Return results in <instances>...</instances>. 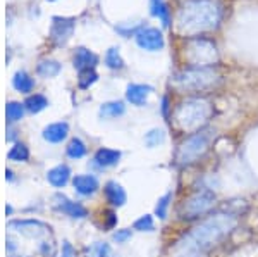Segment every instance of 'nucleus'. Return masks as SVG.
Returning a JSON list of instances; mask_svg holds the SVG:
<instances>
[{
  "instance_id": "obj_10",
  "label": "nucleus",
  "mask_w": 258,
  "mask_h": 257,
  "mask_svg": "<svg viewBox=\"0 0 258 257\" xmlns=\"http://www.w3.org/2000/svg\"><path fill=\"white\" fill-rule=\"evenodd\" d=\"M74 31V19L69 18H53L52 30H50V38L55 45H64Z\"/></svg>"
},
{
  "instance_id": "obj_24",
  "label": "nucleus",
  "mask_w": 258,
  "mask_h": 257,
  "mask_svg": "<svg viewBox=\"0 0 258 257\" xmlns=\"http://www.w3.org/2000/svg\"><path fill=\"white\" fill-rule=\"evenodd\" d=\"M164 142H165V131L162 130V128H153V130H150L148 133L145 135V145H147L148 148H155Z\"/></svg>"
},
{
  "instance_id": "obj_20",
  "label": "nucleus",
  "mask_w": 258,
  "mask_h": 257,
  "mask_svg": "<svg viewBox=\"0 0 258 257\" xmlns=\"http://www.w3.org/2000/svg\"><path fill=\"white\" fill-rule=\"evenodd\" d=\"M150 9H152V14L155 16V18H159V21L164 26H169L170 11H169V6L165 4V0H152V2H150Z\"/></svg>"
},
{
  "instance_id": "obj_29",
  "label": "nucleus",
  "mask_w": 258,
  "mask_h": 257,
  "mask_svg": "<svg viewBox=\"0 0 258 257\" xmlns=\"http://www.w3.org/2000/svg\"><path fill=\"white\" fill-rule=\"evenodd\" d=\"M6 114H7V121L14 123V121H19L24 114V104L21 102H9L6 107Z\"/></svg>"
},
{
  "instance_id": "obj_2",
  "label": "nucleus",
  "mask_w": 258,
  "mask_h": 257,
  "mask_svg": "<svg viewBox=\"0 0 258 257\" xmlns=\"http://www.w3.org/2000/svg\"><path fill=\"white\" fill-rule=\"evenodd\" d=\"M220 6L215 0H188L177 14V31L182 35H197L217 28L220 23Z\"/></svg>"
},
{
  "instance_id": "obj_11",
  "label": "nucleus",
  "mask_w": 258,
  "mask_h": 257,
  "mask_svg": "<svg viewBox=\"0 0 258 257\" xmlns=\"http://www.w3.org/2000/svg\"><path fill=\"white\" fill-rule=\"evenodd\" d=\"M53 200H55L57 211L64 213L66 216H69L73 219H83V218L88 216V211H86L85 207L80 204V202L69 200L66 195H55V197H53Z\"/></svg>"
},
{
  "instance_id": "obj_12",
  "label": "nucleus",
  "mask_w": 258,
  "mask_h": 257,
  "mask_svg": "<svg viewBox=\"0 0 258 257\" xmlns=\"http://www.w3.org/2000/svg\"><path fill=\"white\" fill-rule=\"evenodd\" d=\"M153 93V86L152 85H143V83H133L126 88V98L127 102H131L136 107H143L147 106L148 97Z\"/></svg>"
},
{
  "instance_id": "obj_33",
  "label": "nucleus",
  "mask_w": 258,
  "mask_h": 257,
  "mask_svg": "<svg viewBox=\"0 0 258 257\" xmlns=\"http://www.w3.org/2000/svg\"><path fill=\"white\" fill-rule=\"evenodd\" d=\"M131 237H133V231L129 230V228H124V230H117L114 235H112L114 242H117V243H126Z\"/></svg>"
},
{
  "instance_id": "obj_25",
  "label": "nucleus",
  "mask_w": 258,
  "mask_h": 257,
  "mask_svg": "<svg viewBox=\"0 0 258 257\" xmlns=\"http://www.w3.org/2000/svg\"><path fill=\"white\" fill-rule=\"evenodd\" d=\"M170 202H172V192H167L162 197H159V200H157V204H155V214H153V216L159 218V219L167 218Z\"/></svg>"
},
{
  "instance_id": "obj_36",
  "label": "nucleus",
  "mask_w": 258,
  "mask_h": 257,
  "mask_svg": "<svg viewBox=\"0 0 258 257\" xmlns=\"http://www.w3.org/2000/svg\"><path fill=\"white\" fill-rule=\"evenodd\" d=\"M162 116H164V118H170V114H169V111H170V106H169V98L167 97H164L162 98Z\"/></svg>"
},
{
  "instance_id": "obj_19",
  "label": "nucleus",
  "mask_w": 258,
  "mask_h": 257,
  "mask_svg": "<svg viewBox=\"0 0 258 257\" xmlns=\"http://www.w3.org/2000/svg\"><path fill=\"white\" fill-rule=\"evenodd\" d=\"M124 113H126V106H124L120 100H112V102H105L102 104L98 114L102 116L103 119H115L120 118Z\"/></svg>"
},
{
  "instance_id": "obj_15",
  "label": "nucleus",
  "mask_w": 258,
  "mask_h": 257,
  "mask_svg": "<svg viewBox=\"0 0 258 257\" xmlns=\"http://www.w3.org/2000/svg\"><path fill=\"white\" fill-rule=\"evenodd\" d=\"M120 157H122V154L119 150H115V148H98L95 152L93 161L100 168H112V166L119 164Z\"/></svg>"
},
{
  "instance_id": "obj_14",
  "label": "nucleus",
  "mask_w": 258,
  "mask_h": 257,
  "mask_svg": "<svg viewBox=\"0 0 258 257\" xmlns=\"http://www.w3.org/2000/svg\"><path fill=\"white\" fill-rule=\"evenodd\" d=\"M103 193H105L107 202L114 207H122L127 200L126 190L119 183H115V181H109V183L105 185V188H103Z\"/></svg>"
},
{
  "instance_id": "obj_18",
  "label": "nucleus",
  "mask_w": 258,
  "mask_h": 257,
  "mask_svg": "<svg viewBox=\"0 0 258 257\" xmlns=\"http://www.w3.org/2000/svg\"><path fill=\"white\" fill-rule=\"evenodd\" d=\"M69 133V124L68 123H53L48 124L43 130V138L50 143H60L62 140Z\"/></svg>"
},
{
  "instance_id": "obj_4",
  "label": "nucleus",
  "mask_w": 258,
  "mask_h": 257,
  "mask_svg": "<svg viewBox=\"0 0 258 257\" xmlns=\"http://www.w3.org/2000/svg\"><path fill=\"white\" fill-rule=\"evenodd\" d=\"M7 230L14 238L38 242L41 245H55L52 238V228L47 223L36 221V219H16L7 225Z\"/></svg>"
},
{
  "instance_id": "obj_23",
  "label": "nucleus",
  "mask_w": 258,
  "mask_h": 257,
  "mask_svg": "<svg viewBox=\"0 0 258 257\" xmlns=\"http://www.w3.org/2000/svg\"><path fill=\"white\" fill-rule=\"evenodd\" d=\"M47 106H48L47 97H43V95H40V93L31 95V97H28L26 102H24V107H26V109L30 111V113H33V114H36V113H40V111H43Z\"/></svg>"
},
{
  "instance_id": "obj_3",
  "label": "nucleus",
  "mask_w": 258,
  "mask_h": 257,
  "mask_svg": "<svg viewBox=\"0 0 258 257\" xmlns=\"http://www.w3.org/2000/svg\"><path fill=\"white\" fill-rule=\"evenodd\" d=\"M212 107L207 100L202 98H189L182 102L174 113V121L184 131H198L203 130V124L210 119Z\"/></svg>"
},
{
  "instance_id": "obj_13",
  "label": "nucleus",
  "mask_w": 258,
  "mask_h": 257,
  "mask_svg": "<svg viewBox=\"0 0 258 257\" xmlns=\"http://www.w3.org/2000/svg\"><path fill=\"white\" fill-rule=\"evenodd\" d=\"M73 186L80 195H93L98 190V180L91 175H76L73 178Z\"/></svg>"
},
{
  "instance_id": "obj_21",
  "label": "nucleus",
  "mask_w": 258,
  "mask_h": 257,
  "mask_svg": "<svg viewBox=\"0 0 258 257\" xmlns=\"http://www.w3.org/2000/svg\"><path fill=\"white\" fill-rule=\"evenodd\" d=\"M12 85H14V88L18 90V92L28 93V92H31V90H33V86H35V81H33V78L26 71H18V73L14 74Z\"/></svg>"
},
{
  "instance_id": "obj_9",
  "label": "nucleus",
  "mask_w": 258,
  "mask_h": 257,
  "mask_svg": "<svg viewBox=\"0 0 258 257\" xmlns=\"http://www.w3.org/2000/svg\"><path fill=\"white\" fill-rule=\"evenodd\" d=\"M136 43H138V47L143 48V50L157 52L164 48L165 40H164L162 31L157 30V28H143V30H140L136 33Z\"/></svg>"
},
{
  "instance_id": "obj_35",
  "label": "nucleus",
  "mask_w": 258,
  "mask_h": 257,
  "mask_svg": "<svg viewBox=\"0 0 258 257\" xmlns=\"http://www.w3.org/2000/svg\"><path fill=\"white\" fill-rule=\"evenodd\" d=\"M60 257H74V248L71 245L69 242H64L62 243V254Z\"/></svg>"
},
{
  "instance_id": "obj_7",
  "label": "nucleus",
  "mask_w": 258,
  "mask_h": 257,
  "mask_svg": "<svg viewBox=\"0 0 258 257\" xmlns=\"http://www.w3.org/2000/svg\"><path fill=\"white\" fill-rule=\"evenodd\" d=\"M186 59L191 68H210L219 61V52L214 41L207 38H193L188 43Z\"/></svg>"
},
{
  "instance_id": "obj_16",
  "label": "nucleus",
  "mask_w": 258,
  "mask_h": 257,
  "mask_svg": "<svg viewBox=\"0 0 258 257\" xmlns=\"http://www.w3.org/2000/svg\"><path fill=\"white\" fill-rule=\"evenodd\" d=\"M98 62V57L93 52L85 47H80L74 54V68L78 71H85V69H93Z\"/></svg>"
},
{
  "instance_id": "obj_27",
  "label": "nucleus",
  "mask_w": 258,
  "mask_h": 257,
  "mask_svg": "<svg viewBox=\"0 0 258 257\" xmlns=\"http://www.w3.org/2000/svg\"><path fill=\"white\" fill-rule=\"evenodd\" d=\"M86 257H112L110 245L105 242H95L86 250Z\"/></svg>"
},
{
  "instance_id": "obj_1",
  "label": "nucleus",
  "mask_w": 258,
  "mask_h": 257,
  "mask_svg": "<svg viewBox=\"0 0 258 257\" xmlns=\"http://www.w3.org/2000/svg\"><path fill=\"white\" fill-rule=\"evenodd\" d=\"M236 225L238 219L231 214L219 213L209 216L179 240L172 250V257H207L212 248L234 230Z\"/></svg>"
},
{
  "instance_id": "obj_17",
  "label": "nucleus",
  "mask_w": 258,
  "mask_h": 257,
  "mask_svg": "<svg viewBox=\"0 0 258 257\" xmlns=\"http://www.w3.org/2000/svg\"><path fill=\"white\" fill-rule=\"evenodd\" d=\"M69 178H71V169L66 164L55 166V168H52L47 173L48 183L52 185V186H55V188H62V186L68 185Z\"/></svg>"
},
{
  "instance_id": "obj_31",
  "label": "nucleus",
  "mask_w": 258,
  "mask_h": 257,
  "mask_svg": "<svg viewBox=\"0 0 258 257\" xmlns=\"http://www.w3.org/2000/svg\"><path fill=\"white\" fill-rule=\"evenodd\" d=\"M136 231H153L155 230V219L152 214H143L141 218H138L133 225Z\"/></svg>"
},
{
  "instance_id": "obj_34",
  "label": "nucleus",
  "mask_w": 258,
  "mask_h": 257,
  "mask_svg": "<svg viewBox=\"0 0 258 257\" xmlns=\"http://www.w3.org/2000/svg\"><path fill=\"white\" fill-rule=\"evenodd\" d=\"M115 225H117V216H115V213H112V211H107L105 213V225L103 228H107V230H112Z\"/></svg>"
},
{
  "instance_id": "obj_26",
  "label": "nucleus",
  "mask_w": 258,
  "mask_h": 257,
  "mask_svg": "<svg viewBox=\"0 0 258 257\" xmlns=\"http://www.w3.org/2000/svg\"><path fill=\"white\" fill-rule=\"evenodd\" d=\"M66 154L71 159H81V157H85L86 154V145L83 143V140L80 138H73L68 145V148H66Z\"/></svg>"
},
{
  "instance_id": "obj_8",
  "label": "nucleus",
  "mask_w": 258,
  "mask_h": 257,
  "mask_svg": "<svg viewBox=\"0 0 258 257\" xmlns=\"http://www.w3.org/2000/svg\"><path fill=\"white\" fill-rule=\"evenodd\" d=\"M215 204V193L209 188H202L198 192H195L193 195L188 197L184 200V218L193 219V218H200L205 213L214 207Z\"/></svg>"
},
{
  "instance_id": "obj_30",
  "label": "nucleus",
  "mask_w": 258,
  "mask_h": 257,
  "mask_svg": "<svg viewBox=\"0 0 258 257\" xmlns=\"http://www.w3.org/2000/svg\"><path fill=\"white\" fill-rule=\"evenodd\" d=\"M28 157H30V150H28V147L24 143H16L9 152V159L16 161V163L28 161Z\"/></svg>"
},
{
  "instance_id": "obj_22",
  "label": "nucleus",
  "mask_w": 258,
  "mask_h": 257,
  "mask_svg": "<svg viewBox=\"0 0 258 257\" xmlns=\"http://www.w3.org/2000/svg\"><path fill=\"white\" fill-rule=\"evenodd\" d=\"M60 73V64L53 59H43L38 64V74L43 78H53Z\"/></svg>"
},
{
  "instance_id": "obj_6",
  "label": "nucleus",
  "mask_w": 258,
  "mask_h": 257,
  "mask_svg": "<svg viewBox=\"0 0 258 257\" xmlns=\"http://www.w3.org/2000/svg\"><path fill=\"white\" fill-rule=\"evenodd\" d=\"M212 142V131L209 130H198L193 135H189L177 148V164L189 166L197 163L200 157L205 156Z\"/></svg>"
},
{
  "instance_id": "obj_28",
  "label": "nucleus",
  "mask_w": 258,
  "mask_h": 257,
  "mask_svg": "<svg viewBox=\"0 0 258 257\" xmlns=\"http://www.w3.org/2000/svg\"><path fill=\"white\" fill-rule=\"evenodd\" d=\"M105 64H107V68H110V69H122L124 68V61H122V57H120L119 48L112 47L107 50Z\"/></svg>"
},
{
  "instance_id": "obj_32",
  "label": "nucleus",
  "mask_w": 258,
  "mask_h": 257,
  "mask_svg": "<svg viewBox=\"0 0 258 257\" xmlns=\"http://www.w3.org/2000/svg\"><path fill=\"white\" fill-rule=\"evenodd\" d=\"M97 80H98V74L95 73V69H85V71H80L78 85H80V88H90Z\"/></svg>"
},
{
  "instance_id": "obj_5",
  "label": "nucleus",
  "mask_w": 258,
  "mask_h": 257,
  "mask_svg": "<svg viewBox=\"0 0 258 257\" xmlns=\"http://www.w3.org/2000/svg\"><path fill=\"white\" fill-rule=\"evenodd\" d=\"M217 81L219 74L212 68H189L174 76V83L181 90H188V92H203L214 86Z\"/></svg>"
}]
</instances>
